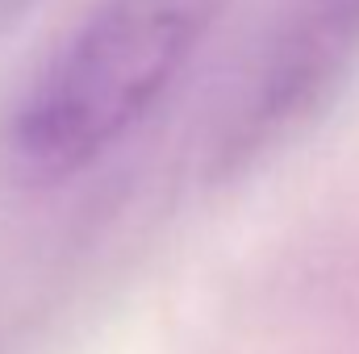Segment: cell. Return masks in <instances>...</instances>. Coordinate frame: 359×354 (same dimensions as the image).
Returning <instances> with one entry per match:
<instances>
[{
	"label": "cell",
	"mask_w": 359,
	"mask_h": 354,
	"mask_svg": "<svg viewBox=\"0 0 359 354\" xmlns=\"http://www.w3.org/2000/svg\"><path fill=\"white\" fill-rule=\"evenodd\" d=\"M226 0H96L13 108L8 159L59 183L117 150L180 84Z\"/></svg>",
	"instance_id": "1"
},
{
	"label": "cell",
	"mask_w": 359,
	"mask_h": 354,
	"mask_svg": "<svg viewBox=\"0 0 359 354\" xmlns=\"http://www.w3.org/2000/svg\"><path fill=\"white\" fill-rule=\"evenodd\" d=\"M359 55V0H313L271 46L243 108L222 129L217 171H243L305 129L343 88Z\"/></svg>",
	"instance_id": "2"
},
{
	"label": "cell",
	"mask_w": 359,
	"mask_h": 354,
	"mask_svg": "<svg viewBox=\"0 0 359 354\" xmlns=\"http://www.w3.org/2000/svg\"><path fill=\"white\" fill-rule=\"evenodd\" d=\"M38 4H42V0H0V42H4Z\"/></svg>",
	"instance_id": "3"
}]
</instances>
